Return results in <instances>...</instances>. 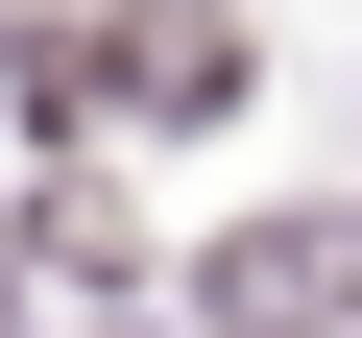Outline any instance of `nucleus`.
<instances>
[{"instance_id":"obj_1","label":"nucleus","mask_w":362,"mask_h":338,"mask_svg":"<svg viewBox=\"0 0 362 338\" xmlns=\"http://www.w3.org/2000/svg\"><path fill=\"white\" fill-rule=\"evenodd\" d=\"M338 290H362V242H338V218H266V242H218V266H194V314H218V338H338Z\"/></svg>"}]
</instances>
